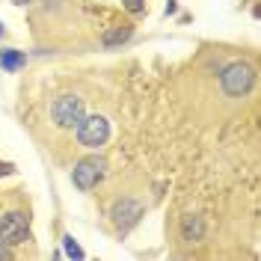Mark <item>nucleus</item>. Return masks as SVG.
Segmentation results:
<instances>
[{"label":"nucleus","instance_id":"12","mask_svg":"<svg viewBox=\"0 0 261 261\" xmlns=\"http://www.w3.org/2000/svg\"><path fill=\"white\" fill-rule=\"evenodd\" d=\"M12 172H15V166H12V163H3V161H0V178H3V175H12Z\"/></svg>","mask_w":261,"mask_h":261},{"label":"nucleus","instance_id":"3","mask_svg":"<svg viewBox=\"0 0 261 261\" xmlns=\"http://www.w3.org/2000/svg\"><path fill=\"white\" fill-rule=\"evenodd\" d=\"M50 116L60 128H74L83 119V101L77 95H60L50 104Z\"/></svg>","mask_w":261,"mask_h":261},{"label":"nucleus","instance_id":"4","mask_svg":"<svg viewBox=\"0 0 261 261\" xmlns=\"http://www.w3.org/2000/svg\"><path fill=\"white\" fill-rule=\"evenodd\" d=\"M30 231V217L21 211L0 217V244H21Z\"/></svg>","mask_w":261,"mask_h":261},{"label":"nucleus","instance_id":"9","mask_svg":"<svg viewBox=\"0 0 261 261\" xmlns=\"http://www.w3.org/2000/svg\"><path fill=\"white\" fill-rule=\"evenodd\" d=\"M184 238L190 241V238H202V223H199V217H187L184 220Z\"/></svg>","mask_w":261,"mask_h":261},{"label":"nucleus","instance_id":"15","mask_svg":"<svg viewBox=\"0 0 261 261\" xmlns=\"http://www.w3.org/2000/svg\"><path fill=\"white\" fill-rule=\"evenodd\" d=\"M0 36H3V24H0Z\"/></svg>","mask_w":261,"mask_h":261},{"label":"nucleus","instance_id":"10","mask_svg":"<svg viewBox=\"0 0 261 261\" xmlns=\"http://www.w3.org/2000/svg\"><path fill=\"white\" fill-rule=\"evenodd\" d=\"M63 246H65V255H68V258H83V249L74 244V238H71V234H65V238H63Z\"/></svg>","mask_w":261,"mask_h":261},{"label":"nucleus","instance_id":"5","mask_svg":"<svg viewBox=\"0 0 261 261\" xmlns=\"http://www.w3.org/2000/svg\"><path fill=\"white\" fill-rule=\"evenodd\" d=\"M104 169H107V163L101 161V158H86V161H81L74 166L71 181H74L77 190H92L98 181L104 178Z\"/></svg>","mask_w":261,"mask_h":261},{"label":"nucleus","instance_id":"11","mask_svg":"<svg viewBox=\"0 0 261 261\" xmlns=\"http://www.w3.org/2000/svg\"><path fill=\"white\" fill-rule=\"evenodd\" d=\"M122 3H125V9H128V12H134V15L146 12V3H143V0H122Z\"/></svg>","mask_w":261,"mask_h":261},{"label":"nucleus","instance_id":"13","mask_svg":"<svg viewBox=\"0 0 261 261\" xmlns=\"http://www.w3.org/2000/svg\"><path fill=\"white\" fill-rule=\"evenodd\" d=\"M9 258V249H6V244H0V261Z\"/></svg>","mask_w":261,"mask_h":261},{"label":"nucleus","instance_id":"14","mask_svg":"<svg viewBox=\"0 0 261 261\" xmlns=\"http://www.w3.org/2000/svg\"><path fill=\"white\" fill-rule=\"evenodd\" d=\"M12 3H18V6H27V3H30V0H12Z\"/></svg>","mask_w":261,"mask_h":261},{"label":"nucleus","instance_id":"6","mask_svg":"<svg viewBox=\"0 0 261 261\" xmlns=\"http://www.w3.org/2000/svg\"><path fill=\"white\" fill-rule=\"evenodd\" d=\"M140 217H143V205H140L137 199H122V202H116L113 205V223L122 228V231L130 228Z\"/></svg>","mask_w":261,"mask_h":261},{"label":"nucleus","instance_id":"2","mask_svg":"<svg viewBox=\"0 0 261 261\" xmlns=\"http://www.w3.org/2000/svg\"><path fill=\"white\" fill-rule=\"evenodd\" d=\"M74 128H77V143L86 148H98L110 140V122L104 116H83Z\"/></svg>","mask_w":261,"mask_h":261},{"label":"nucleus","instance_id":"8","mask_svg":"<svg viewBox=\"0 0 261 261\" xmlns=\"http://www.w3.org/2000/svg\"><path fill=\"white\" fill-rule=\"evenodd\" d=\"M128 39H130V27H125V30H110V33H104V45H107V48L122 45V42H128Z\"/></svg>","mask_w":261,"mask_h":261},{"label":"nucleus","instance_id":"7","mask_svg":"<svg viewBox=\"0 0 261 261\" xmlns=\"http://www.w3.org/2000/svg\"><path fill=\"white\" fill-rule=\"evenodd\" d=\"M24 63H27L24 50H15V48H3L0 50V68H3V71H18Z\"/></svg>","mask_w":261,"mask_h":261},{"label":"nucleus","instance_id":"1","mask_svg":"<svg viewBox=\"0 0 261 261\" xmlns=\"http://www.w3.org/2000/svg\"><path fill=\"white\" fill-rule=\"evenodd\" d=\"M252 83H255V71H252V65L246 63H231L223 68V74H220V86H223V92L226 95H246L249 89H252Z\"/></svg>","mask_w":261,"mask_h":261}]
</instances>
